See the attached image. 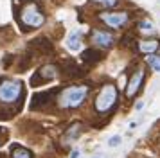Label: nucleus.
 Segmentation results:
<instances>
[{"mask_svg": "<svg viewBox=\"0 0 160 158\" xmlns=\"http://www.w3.org/2000/svg\"><path fill=\"white\" fill-rule=\"evenodd\" d=\"M87 95H88L87 85H72V86L63 88L58 93L56 101H58L59 108H63V110H74V108H79L87 101Z\"/></svg>", "mask_w": 160, "mask_h": 158, "instance_id": "obj_1", "label": "nucleus"}, {"mask_svg": "<svg viewBox=\"0 0 160 158\" xmlns=\"http://www.w3.org/2000/svg\"><path fill=\"white\" fill-rule=\"evenodd\" d=\"M23 85L18 79H2L0 81V104H13L22 97Z\"/></svg>", "mask_w": 160, "mask_h": 158, "instance_id": "obj_2", "label": "nucleus"}, {"mask_svg": "<svg viewBox=\"0 0 160 158\" xmlns=\"http://www.w3.org/2000/svg\"><path fill=\"white\" fill-rule=\"evenodd\" d=\"M115 102H117V88L112 83H108L99 90V93L94 101V108L97 113H106L115 106Z\"/></svg>", "mask_w": 160, "mask_h": 158, "instance_id": "obj_3", "label": "nucleus"}, {"mask_svg": "<svg viewBox=\"0 0 160 158\" xmlns=\"http://www.w3.org/2000/svg\"><path fill=\"white\" fill-rule=\"evenodd\" d=\"M20 20L25 27L29 29H36V27H42L45 22V14L42 13V9L38 4L34 2H29L22 7V13H20Z\"/></svg>", "mask_w": 160, "mask_h": 158, "instance_id": "obj_4", "label": "nucleus"}, {"mask_svg": "<svg viewBox=\"0 0 160 158\" xmlns=\"http://www.w3.org/2000/svg\"><path fill=\"white\" fill-rule=\"evenodd\" d=\"M61 92V88H51V90H42V92H38L32 95V101H31V110H42L45 108L51 101H56L54 97Z\"/></svg>", "mask_w": 160, "mask_h": 158, "instance_id": "obj_5", "label": "nucleus"}, {"mask_svg": "<svg viewBox=\"0 0 160 158\" xmlns=\"http://www.w3.org/2000/svg\"><path fill=\"white\" fill-rule=\"evenodd\" d=\"M56 76H58L56 65H45V67H42L38 72H34V76L31 77V85L32 86H42L43 83H47V81L56 79Z\"/></svg>", "mask_w": 160, "mask_h": 158, "instance_id": "obj_6", "label": "nucleus"}, {"mask_svg": "<svg viewBox=\"0 0 160 158\" xmlns=\"http://www.w3.org/2000/svg\"><path fill=\"white\" fill-rule=\"evenodd\" d=\"M99 20L112 29H119L128 22V13H101Z\"/></svg>", "mask_w": 160, "mask_h": 158, "instance_id": "obj_7", "label": "nucleus"}, {"mask_svg": "<svg viewBox=\"0 0 160 158\" xmlns=\"http://www.w3.org/2000/svg\"><path fill=\"white\" fill-rule=\"evenodd\" d=\"M142 81H144V68H137V70H135V74L131 76L128 86H126V97H128V99L135 97V93L140 90Z\"/></svg>", "mask_w": 160, "mask_h": 158, "instance_id": "obj_8", "label": "nucleus"}, {"mask_svg": "<svg viewBox=\"0 0 160 158\" xmlns=\"http://www.w3.org/2000/svg\"><path fill=\"white\" fill-rule=\"evenodd\" d=\"M92 43L99 45V47H112L113 45V36H112V32L97 29V31L92 32Z\"/></svg>", "mask_w": 160, "mask_h": 158, "instance_id": "obj_9", "label": "nucleus"}, {"mask_svg": "<svg viewBox=\"0 0 160 158\" xmlns=\"http://www.w3.org/2000/svg\"><path fill=\"white\" fill-rule=\"evenodd\" d=\"M61 68H63V72H65L67 76H70V77H78V76H83V74H85V72L78 67V63L72 61V59L65 61V63L61 65Z\"/></svg>", "mask_w": 160, "mask_h": 158, "instance_id": "obj_10", "label": "nucleus"}, {"mask_svg": "<svg viewBox=\"0 0 160 158\" xmlns=\"http://www.w3.org/2000/svg\"><path fill=\"white\" fill-rule=\"evenodd\" d=\"M101 57H102V52H99V50H95V49H87V50H83V54H81V59L85 61V63H97V61H101Z\"/></svg>", "mask_w": 160, "mask_h": 158, "instance_id": "obj_11", "label": "nucleus"}, {"mask_svg": "<svg viewBox=\"0 0 160 158\" xmlns=\"http://www.w3.org/2000/svg\"><path fill=\"white\" fill-rule=\"evenodd\" d=\"M160 47V43L157 40H146V42H140L138 43V50L142 52V54H153V52H157Z\"/></svg>", "mask_w": 160, "mask_h": 158, "instance_id": "obj_12", "label": "nucleus"}, {"mask_svg": "<svg viewBox=\"0 0 160 158\" xmlns=\"http://www.w3.org/2000/svg\"><path fill=\"white\" fill-rule=\"evenodd\" d=\"M81 38H83V32L81 31H74L72 34L67 38V47L70 50H78L81 47Z\"/></svg>", "mask_w": 160, "mask_h": 158, "instance_id": "obj_13", "label": "nucleus"}, {"mask_svg": "<svg viewBox=\"0 0 160 158\" xmlns=\"http://www.w3.org/2000/svg\"><path fill=\"white\" fill-rule=\"evenodd\" d=\"M11 158H32V153L27 147L15 144V146H11Z\"/></svg>", "mask_w": 160, "mask_h": 158, "instance_id": "obj_14", "label": "nucleus"}, {"mask_svg": "<svg viewBox=\"0 0 160 158\" xmlns=\"http://www.w3.org/2000/svg\"><path fill=\"white\" fill-rule=\"evenodd\" d=\"M79 135H81V124L76 122V124H72V126L65 131V140H76Z\"/></svg>", "mask_w": 160, "mask_h": 158, "instance_id": "obj_15", "label": "nucleus"}, {"mask_svg": "<svg viewBox=\"0 0 160 158\" xmlns=\"http://www.w3.org/2000/svg\"><path fill=\"white\" fill-rule=\"evenodd\" d=\"M138 31L142 32V34H146V36H151V34H155V25H153L149 20H142L140 23H138Z\"/></svg>", "mask_w": 160, "mask_h": 158, "instance_id": "obj_16", "label": "nucleus"}, {"mask_svg": "<svg viewBox=\"0 0 160 158\" xmlns=\"http://www.w3.org/2000/svg\"><path fill=\"white\" fill-rule=\"evenodd\" d=\"M31 43H32V47L42 49L43 52H51V43H47V40H43V38H40L36 42H31Z\"/></svg>", "mask_w": 160, "mask_h": 158, "instance_id": "obj_17", "label": "nucleus"}, {"mask_svg": "<svg viewBox=\"0 0 160 158\" xmlns=\"http://www.w3.org/2000/svg\"><path fill=\"white\" fill-rule=\"evenodd\" d=\"M148 63H149V67H151L155 72H160V56L149 54V56H148Z\"/></svg>", "mask_w": 160, "mask_h": 158, "instance_id": "obj_18", "label": "nucleus"}, {"mask_svg": "<svg viewBox=\"0 0 160 158\" xmlns=\"http://www.w3.org/2000/svg\"><path fill=\"white\" fill-rule=\"evenodd\" d=\"M95 4H101L104 7H115L119 4V0H94Z\"/></svg>", "mask_w": 160, "mask_h": 158, "instance_id": "obj_19", "label": "nucleus"}, {"mask_svg": "<svg viewBox=\"0 0 160 158\" xmlns=\"http://www.w3.org/2000/svg\"><path fill=\"white\" fill-rule=\"evenodd\" d=\"M119 144H121V135H113V136L108 140V146H110V147H117Z\"/></svg>", "mask_w": 160, "mask_h": 158, "instance_id": "obj_20", "label": "nucleus"}, {"mask_svg": "<svg viewBox=\"0 0 160 158\" xmlns=\"http://www.w3.org/2000/svg\"><path fill=\"white\" fill-rule=\"evenodd\" d=\"M79 156V151H72V153H70V158H78Z\"/></svg>", "mask_w": 160, "mask_h": 158, "instance_id": "obj_21", "label": "nucleus"}, {"mask_svg": "<svg viewBox=\"0 0 160 158\" xmlns=\"http://www.w3.org/2000/svg\"><path fill=\"white\" fill-rule=\"evenodd\" d=\"M0 146H2V136H0Z\"/></svg>", "mask_w": 160, "mask_h": 158, "instance_id": "obj_22", "label": "nucleus"}]
</instances>
